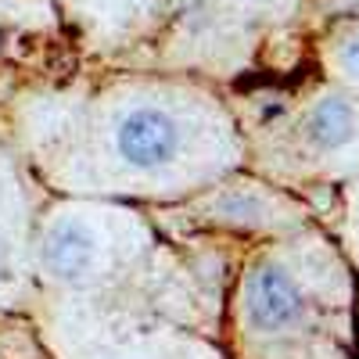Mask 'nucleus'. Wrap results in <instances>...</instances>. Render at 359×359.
<instances>
[{
	"mask_svg": "<svg viewBox=\"0 0 359 359\" xmlns=\"http://www.w3.org/2000/svg\"><path fill=\"white\" fill-rule=\"evenodd\" d=\"M341 62H345V69H348V72H355V76H359V36H355V40H348V43L341 47Z\"/></svg>",
	"mask_w": 359,
	"mask_h": 359,
	"instance_id": "nucleus-3",
	"label": "nucleus"
},
{
	"mask_svg": "<svg viewBox=\"0 0 359 359\" xmlns=\"http://www.w3.org/2000/svg\"><path fill=\"white\" fill-rule=\"evenodd\" d=\"M302 137L316 151H341L355 137V111L341 97H323L316 101L302 118Z\"/></svg>",
	"mask_w": 359,
	"mask_h": 359,
	"instance_id": "nucleus-2",
	"label": "nucleus"
},
{
	"mask_svg": "<svg viewBox=\"0 0 359 359\" xmlns=\"http://www.w3.org/2000/svg\"><path fill=\"white\" fill-rule=\"evenodd\" d=\"M54 111V108H50ZM36 165L72 191L187 194L233 165V126L216 101L123 94L54 111Z\"/></svg>",
	"mask_w": 359,
	"mask_h": 359,
	"instance_id": "nucleus-1",
	"label": "nucleus"
}]
</instances>
